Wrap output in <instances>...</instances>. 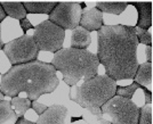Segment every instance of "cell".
Wrapping results in <instances>:
<instances>
[{
  "label": "cell",
  "instance_id": "cell-24",
  "mask_svg": "<svg viewBox=\"0 0 153 124\" xmlns=\"http://www.w3.org/2000/svg\"><path fill=\"white\" fill-rule=\"evenodd\" d=\"M140 89L143 90V92L145 94V105H151L152 104V92L146 89V87H140Z\"/></svg>",
  "mask_w": 153,
  "mask_h": 124
},
{
  "label": "cell",
  "instance_id": "cell-23",
  "mask_svg": "<svg viewBox=\"0 0 153 124\" xmlns=\"http://www.w3.org/2000/svg\"><path fill=\"white\" fill-rule=\"evenodd\" d=\"M19 25H21V27H22V30H23V32H24V33H25V32H27L29 30L33 29V25L31 24V22H30L27 18L21 19V21H19Z\"/></svg>",
  "mask_w": 153,
  "mask_h": 124
},
{
  "label": "cell",
  "instance_id": "cell-2",
  "mask_svg": "<svg viewBox=\"0 0 153 124\" xmlns=\"http://www.w3.org/2000/svg\"><path fill=\"white\" fill-rule=\"evenodd\" d=\"M58 83L55 67L37 59L12 66L1 76L0 91L12 98L25 92L30 100H37L45 93L55 91Z\"/></svg>",
  "mask_w": 153,
  "mask_h": 124
},
{
  "label": "cell",
  "instance_id": "cell-29",
  "mask_svg": "<svg viewBox=\"0 0 153 124\" xmlns=\"http://www.w3.org/2000/svg\"><path fill=\"white\" fill-rule=\"evenodd\" d=\"M2 48H4V42L1 40V26H0V49H2Z\"/></svg>",
  "mask_w": 153,
  "mask_h": 124
},
{
  "label": "cell",
  "instance_id": "cell-1",
  "mask_svg": "<svg viewBox=\"0 0 153 124\" xmlns=\"http://www.w3.org/2000/svg\"><path fill=\"white\" fill-rule=\"evenodd\" d=\"M135 26L103 25L97 31V58L108 78L133 80L138 67Z\"/></svg>",
  "mask_w": 153,
  "mask_h": 124
},
{
  "label": "cell",
  "instance_id": "cell-30",
  "mask_svg": "<svg viewBox=\"0 0 153 124\" xmlns=\"http://www.w3.org/2000/svg\"><path fill=\"white\" fill-rule=\"evenodd\" d=\"M4 97H5V94L0 91V101H1V100H4Z\"/></svg>",
  "mask_w": 153,
  "mask_h": 124
},
{
  "label": "cell",
  "instance_id": "cell-14",
  "mask_svg": "<svg viewBox=\"0 0 153 124\" xmlns=\"http://www.w3.org/2000/svg\"><path fill=\"white\" fill-rule=\"evenodd\" d=\"M0 4H1L7 16L19 19V21L26 18L27 13L23 6V2H21V1H0Z\"/></svg>",
  "mask_w": 153,
  "mask_h": 124
},
{
  "label": "cell",
  "instance_id": "cell-15",
  "mask_svg": "<svg viewBox=\"0 0 153 124\" xmlns=\"http://www.w3.org/2000/svg\"><path fill=\"white\" fill-rule=\"evenodd\" d=\"M134 82L140 87H146L152 83V63H143L138 65L135 73Z\"/></svg>",
  "mask_w": 153,
  "mask_h": 124
},
{
  "label": "cell",
  "instance_id": "cell-11",
  "mask_svg": "<svg viewBox=\"0 0 153 124\" xmlns=\"http://www.w3.org/2000/svg\"><path fill=\"white\" fill-rule=\"evenodd\" d=\"M79 26L86 29L87 31H98L103 26V13L96 7L89 10L82 12Z\"/></svg>",
  "mask_w": 153,
  "mask_h": 124
},
{
  "label": "cell",
  "instance_id": "cell-10",
  "mask_svg": "<svg viewBox=\"0 0 153 124\" xmlns=\"http://www.w3.org/2000/svg\"><path fill=\"white\" fill-rule=\"evenodd\" d=\"M127 5H133L137 9L138 19L137 27L149 30L152 26V2L151 1H131Z\"/></svg>",
  "mask_w": 153,
  "mask_h": 124
},
{
  "label": "cell",
  "instance_id": "cell-18",
  "mask_svg": "<svg viewBox=\"0 0 153 124\" xmlns=\"http://www.w3.org/2000/svg\"><path fill=\"white\" fill-rule=\"evenodd\" d=\"M16 112L13 109L12 104L6 100H1L0 101V124H4L5 122L16 118Z\"/></svg>",
  "mask_w": 153,
  "mask_h": 124
},
{
  "label": "cell",
  "instance_id": "cell-22",
  "mask_svg": "<svg viewBox=\"0 0 153 124\" xmlns=\"http://www.w3.org/2000/svg\"><path fill=\"white\" fill-rule=\"evenodd\" d=\"M31 108H33V109H34V112L37 113L39 116H40V115H41V114L47 109V106H45L44 104H40V103H38L37 100H32Z\"/></svg>",
  "mask_w": 153,
  "mask_h": 124
},
{
  "label": "cell",
  "instance_id": "cell-13",
  "mask_svg": "<svg viewBox=\"0 0 153 124\" xmlns=\"http://www.w3.org/2000/svg\"><path fill=\"white\" fill-rule=\"evenodd\" d=\"M57 5V1H24L23 6L27 14H47Z\"/></svg>",
  "mask_w": 153,
  "mask_h": 124
},
{
  "label": "cell",
  "instance_id": "cell-21",
  "mask_svg": "<svg viewBox=\"0 0 153 124\" xmlns=\"http://www.w3.org/2000/svg\"><path fill=\"white\" fill-rule=\"evenodd\" d=\"M135 31H136V35H137L140 44H143L145 46H152V34L147 30H143V29L135 26Z\"/></svg>",
  "mask_w": 153,
  "mask_h": 124
},
{
  "label": "cell",
  "instance_id": "cell-28",
  "mask_svg": "<svg viewBox=\"0 0 153 124\" xmlns=\"http://www.w3.org/2000/svg\"><path fill=\"white\" fill-rule=\"evenodd\" d=\"M98 122H100L101 124H112L110 121H106V120H104V118H100V120H98Z\"/></svg>",
  "mask_w": 153,
  "mask_h": 124
},
{
  "label": "cell",
  "instance_id": "cell-20",
  "mask_svg": "<svg viewBox=\"0 0 153 124\" xmlns=\"http://www.w3.org/2000/svg\"><path fill=\"white\" fill-rule=\"evenodd\" d=\"M138 124H152V106L145 105L140 108Z\"/></svg>",
  "mask_w": 153,
  "mask_h": 124
},
{
  "label": "cell",
  "instance_id": "cell-16",
  "mask_svg": "<svg viewBox=\"0 0 153 124\" xmlns=\"http://www.w3.org/2000/svg\"><path fill=\"white\" fill-rule=\"evenodd\" d=\"M127 2L125 1H97L96 8L102 13H108L113 15H120L127 8Z\"/></svg>",
  "mask_w": 153,
  "mask_h": 124
},
{
  "label": "cell",
  "instance_id": "cell-26",
  "mask_svg": "<svg viewBox=\"0 0 153 124\" xmlns=\"http://www.w3.org/2000/svg\"><path fill=\"white\" fill-rule=\"evenodd\" d=\"M15 124H36V123H33L31 121H27V120L24 117H17Z\"/></svg>",
  "mask_w": 153,
  "mask_h": 124
},
{
  "label": "cell",
  "instance_id": "cell-3",
  "mask_svg": "<svg viewBox=\"0 0 153 124\" xmlns=\"http://www.w3.org/2000/svg\"><path fill=\"white\" fill-rule=\"evenodd\" d=\"M63 75L64 82L73 87L79 81L89 80L98 74L100 61L96 54L87 49L62 48L55 52L51 63Z\"/></svg>",
  "mask_w": 153,
  "mask_h": 124
},
{
  "label": "cell",
  "instance_id": "cell-19",
  "mask_svg": "<svg viewBox=\"0 0 153 124\" xmlns=\"http://www.w3.org/2000/svg\"><path fill=\"white\" fill-rule=\"evenodd\" d=\"M140 88V86H138L136 82H133L130 86L128 87H117L115 90V96H119V97H123V98H127L130 99L133 96H134L135 91Z\"/></svg>",
  "mask_w": 153,
  "mask_h": 124
},
{
  "label": "cell",
  "instance_id": "cell-12",
  "mask_svg": "<svg viewBox=\"0 0 153 124\" xmlns=\"http://www.w3.org/2000/svg\"><path fill=\"white\" fill-rule=\"evenodd\" d=\"M91 44V33L81 26H76L71 34V48L87 49Z\"/></svg>",
  "mask_w": 153,
  "mask_h": 124
},
{
  "label": "cell",
  "instance_id": "cell-4",
  "mask_svg": "<svg viewBox=\"0 0 153 124\" xmlns=\"http://www.w3.org/2000/svg\"><path fill=\"white\" fill-rule=\"evenodd\" d=\"M117 87V81L108 78L106 74H97L76 87L74 96L70 94V99L82 108L88 109L97 120H100L103 116L101 107L114 97Z\"/></svg>",
  "mask_w": 153,
  "mask_h": 124
},
{
  "label": "cell",
  "instance_id": "cell-6",
  "mask_svg": "<svg viewBox=\"0 0 153 124\" xmlns=\"http://www.w3.org/2000/svg\"><path fill=\"white\" fill-rule=\"evenodd\" d=\"M2 51L12 65L25 64L33 61H37L39 56V48L34 42L33 35L24 34L22 37L15 39L13 41L4 44Z\"/></svg>",
  "mask_w": 153,
  "mask_h": 124
},
{
  "label": "cell",
  "instance_id": "cell-9",
  "mask_svg": "<svg viewBox=\"0 0 153 124\" xmlns=\"http://www.w3.org/2000/svg\"><path fill=\"white\" fill-rule=\"evenodd\" d=\"M68 116V108L63 105H53L47 107L39 116L36 124H65Z\"/></svg>",
  "mask_w": 153,
  "mask_h": 124
},
{
  "label": "cell",
  "instance_id": "cell-7",
  "mask_svg": "<svg viewBox=\"0 0 153 124\" xmlns=\"http://www.w3.org/2000/svg\"><path fill=\"white\" fill-rule=\"evenodd\" d=\"M32 35L39 50L55 54L63 48L65 31L48 19L41 22L36 27H33Z\"/></svg>",
  "mask_w": 153,
  "mask_h": 124
},
{
  "label": "cell",
  "instance_id": "cell-5",
  "mask_svg": "<svg viewBox=\"0 0 153 124\" xmlns=\"http://www.w3.org/2000/svg\"><path fill=\"white\" fill-rule=\"evenodd\" d=\"M101 112L111 117L112 124H138L140 107L123 97H112L101 107Z\"/></svg>",
  "mask_w": 153,
  "mask_h": 124
},
{
  "label": "cell",
  "instance_id": "cell-8",
  "mask_svg": "<svg viewBox=\"0 0 153 124\" xmlns=\"http://www.w3.org/2000/svg\"><path fill=\"white\" fill-rule=\"evenodd\" d=\"M85 2L61 1L48 15V21L65 30H73L79 26Z\"/></svg>",
  "mask_w": 153,
  "mask_h": 124
},
{
  "label": "cell",
  "instance_id": "cell-17",
  "mask_svg": "<svg viewBox=\"0 0 153 124\" xmlns=\"http://www.w3.org/2000/svg\"><path fill=\"white\" fill-rule=\"evenodd\" d=\"M10 104H12V107H14V109L16 111L17 117H24V114L31 108L32 100H30L29 98L14 97L10 100Z\"/></svg>",
  "mask_w": 153,
  "mask_h": 124
},
{
  "label": "cell",
  "instance_id": "cell-27",
  "mask_svg": "<svg viewBox=\"0 0 153 124\" xmlns=\"http://www.w3.org/2000/svg\"><path fill=\"white\" fill-rule=\"evenodd\" d=\"M6 13H5V10H4V8H2V6H1V4H0V23L4 21V19L6 18Z\"/></svg>",
  "mask_w": 153,
  "mask_h": 124
},
{
  "label": "cell",
  "instance_id": "cell-25",
  "mask_svg": "<svg viewBox=\"0 0 153 124\" xmlns=\"http://www.w3.org/2000/svg\"><path fill=\"white\" fill-rule=\"evenodd\" d=\"M145 55L147 58V63H152V46H146Z\"/></svg>",
  "mask_w": 153,
  "mask_h": 124
}]
</instances>
